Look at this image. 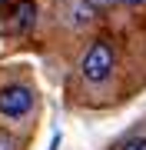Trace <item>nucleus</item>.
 Here are the masks:
<instances>
[{"label": "nucleus", "instance_id": "obj_1", "mask_svg": "<svg viewBox=\"0 0 146 150\" xmlns=\"http://www.w3.org/2000/svg\"><path fill=\"white\" fill-rule=\"evenodd\" d=\"M113 64H116V54H113V47H110V40H96L87 50V57H83L80 74L87 77L90 83H103L110 74H113Z\"/></svg>", "mask_w": 146, "mask_h": 150}, {"label": "nucleus", "instance_id": "obj_2", "mask_svg": "<svg viewBox=\"0 0 146 150\" xmlns=\"http://www.w3.org/2000/svg\"><path fill=\"white\" fill-rule=\"evenodd\" d=\"M33 110V90L30 87H20V83H10L0 90V113L3 117H27Z\"/></svg>", "mask_w": 146, "mask_h": 150}, {"label": "nucleus", "instance_id": "obj_3", "mask_svg": "<svg viewBox=\"0 0 146 150\" xmlns=\"http://www.w3.org/2000/svg\"><path fill=\"white\" fill-rule=\"evenodd\" d=\"M33 20H37V7L30 4V0H20V4L13 7V20H10V30H30Z\"/></svg>", "mask_w": 146, "mask_h": 150}, {"label": "nucleus", "instance_id": "obj_4", "mask_svg": "<svg viewBox=\"0 0 146 150\" xmlns=\"http://www.w3.org/2000/svg\"><path fill=\"white\" fill-rule=\"evenodd\" d=\"M119 150H146V137H133V140H126Z\"/></svg>", "mask_w": 146, "mask_h": 150}, {"label": "nucleus", "instance_id": "obj_5", "mask_svg": "<svg viewBox=\"0 0 146 150\" xmlns=\"http://www.w3.org/2000/svg\"><path fill=\"white\" fill-rule=\"evenodd\" d=\"M83 4H87L90 10H106V7H113L116 0H83Z\"/></svg>", "mask_w": 146, "mask_h": 150}, {"label": "nucleus", "instance_id": "obj_6", "mask_svg": "<svg viewBox=\"0 0 146 150\" xmlns=\"http://www.w3.org/2000/svg\"><path fill=\"white\" fill-rule=\"evenodd\" d=\"M0 150H13V137L0 130Z\"/></svg>", "mask_w": 146, "mask_h": 150}, {"label": "nucleus", "instance_id": "obj_7", "mask_svg": "<svg viewBox=\"0 0 146 150\" xmlns=\"http://www.w3.org/2000/svg\"><path fill=\"white\" fill-rule=\"evenodd\" d=\"M123 4H126V7H143L146 0H123Z\"/></svg>", "mask_w": 146, "mask_h": 150}, {"label": "nucleus", "instance_id": "obj_8", "mask_svg": "<svg viewBox=\"0 0 146 150\" xmlns=\"http://www.w3.org/2000/svg\"><path fill=\"white\" fill-rule=\"evenodd\" d=\"M0 4H3V0H0Z\"/></svg>", "mask_w": 146, "mask_h": 150}]
</instances>
